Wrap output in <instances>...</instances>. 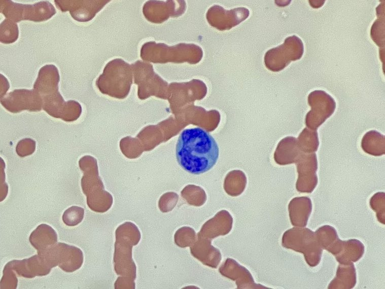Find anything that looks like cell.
I'll use <instances>...</instances> for the list:
<instances>
[{
  "instance_id": "14",
  "label": "cell",
  "mask_w": 385,
  "mask_h": 289,
  "mask_svg": "<svg viewBox=\"0 0 385 289\" xmlns=\"http://www.w3.org/2000/svg\"><path fill=\"white\" fill-rule=\"evenodd\" d=\"M175 2L174 1H167L166 3L155 1L147 2L144 5V15L148 20L156 23H162L170 16H179L184 12L186 4L177 7V3H174ZM184 3V2L183 3Z\"/></svg>"
},
{
  "instance_id": "6",
  "label": "cell",
  "mask_w": 385,
  "mask_h": 289,
  "mask_svg": "<svg viewBox=\"0 0 385 289\" xmlns=\"http://www.w3.org/2000/svg\"><path fill=\"white\" fill-rule=\"evenodd\" d=\"M131 66L122 59H114L105 66L96 81V85L103 93L112 95L113 89L126 84L130 86L132 80Z\"/></svg>"
},
{
  "instance_id": "22",
  "label": "cell",
  "mask_w": 385,
  "mask_h": 289,
  "mask_svg": "<svg viewBox=\"0 0 385 289\" xmlns=\"http://www.w3.org/2000/svg\"><path fill=\"white\" fill-rule=\"evenodd\" d=\"M371 208L376 212V216L379 221L381 222L380 214L384 216V193L377 192L370 199Z\"/></svg>"
},
{
  "instance_id": "8",
  "label": "cell",
  "mask_w": 385,
  "mask_h": 289,
  "mask_svg": "<svg viewBox=\"0 0 385 289\" xmlns=\"http://www.w3.org/2000/svg\"><path fill=\"white\" fill-rule=\"evenodd\" d=\"M308 103L311 110L306 115L305 124L309 129L317 130L333 113L336 103L331 95L320 90L309 94Z\"/></svg>"
},
{
  "instance_id": "11",
  "label": "cell",
  "mask_w": 385,
  "mask_h": 289,
  "mask_svg": "<svg viewBox=\"0 0 385 289\" xmlns=\"http://www.w3.org/2000/svg\"><path fill=\"white\" fill-rule=\"evenodd\" d=\"M298 178L296 184L298 191L310 193L318 183L317 171L318 161L315 153L301 152L297 164Z\"/></svg>"
},
{
  "instance_id": "10",
  "label": "cell",
  "mask_w": 385,
  "mask_h": 289,
  "mask_svg": "<svg viewBox=\"0 0 385 289\" xmlns=\"http://www.w3.org/2000/svg\"><path fill=\"white\" fill-rule=\"evenodd\" d=\"M110 1L55 0L57 8L61 12L69 11L72 17L79 22L92 20L96 14Z\"/></svg>"
},
{
  "instance_id": "19",
  "label": "cell",
  "mask_w": 385,
  "mask_h": 289,
  "mask_svg": "<svg viewBox=\"0 0 385 289\" xmlns=\"http://www.w3.org/2000/svg\"><path fill=\"white\" fill-rule=\"evenodd\" d=\"M300 149L304 153H314L318 148L319 141L317 130L304 128L298 137Z\"/></svg>"
},
{
  "instance_id": "17",
  "label": "cell",
  "mask_w": 385,
  "mask_h": 289,
  "mask_svg": "<svg viewBox=\"0 0 385 289\" xmlns=\"http://www.w3.org/2000/svg\"><path fill=\"white\" fill-rule=\"evenodd\" d=\"M361 147L368 154L376 156L382 155L385 153L384 136L376 131H370L363 137Z\"/></svg>"
},
{
  "instance_id": "15",
  "label": "cell",
  "mask_w": 385,
  "mask_h": 289,
  "mask_svg": "<svg viewBox=\"0 0 385 289\" xmlns=\"http://www.w3.org/2000/svg\"><path fill=\"white\" fill-rule=\"evenodd\" d=\"M57 240L56 232L50 226L45 224L39 226L29 237V241L38 250V254L55 245Z\"/></svg>"
},
{
  "instance_id": "1",
  "label": "cell",
  "mask_w": 385,
  "mask_h": 289,
  "mask_svg": "<svg viewBox=\"0 0 385 289\" xmlns=\"http://www.w3.org/2000/svg\"><path fill=\"white\" fill-rule=\"evenodd\" d=\"M176 155L179 164L187 172L200 174L211 170L219 156L217 143L200 127L187 129L178 138Z\"/></svg>"
},
{
  "instance_id": "9",
  "label": "cell",
  "mask_w": 385,
  "mask_h": 289,
  "mask_svg": "<svg viewBox=\"0 0 385 289\" xmlns=\"http://www.w3.org/2000/svg\"><path fill=\"white\" fill-rule=\"evenodd\" d=\"M2 105L12 113L23 110L39 111L42 108V100L34 89H15L1 98Z\"/></svg>"
},
{
  "instance_id": "23",
  "label": "cell",
  "mask_w": 385,
  "mask_h": 289,
  "mask_svg": "<svg viewBox=\"0 0 385 289\" xmlns=\"http://www.w3.org/2000/svg\"><path fill=\"white\" fill-rule=\"evenodd\" d=\"M35 142L29 138L19 141L16 146V152L21 157L32 154L35 150Z\"/></svg>"
},
{
  "instance_id": "4",
  "label": "cell",
  "mask_w": 385,
  "mask_h": 289,
  "mask_svg": "<svg viewBox=\"0 0 385 289\" xmlns=\"http://www.w3.org/2000/svg\"><path fill=\"white\" fill-rule=\"evenodd\" d=\"M0 12L7 19L15 22L28 20L42 22L50 19L56 13L53 5L48 1L32 5L22 4L10 0H1Z\"/></svg>"
},
{
  "instance_id": "21",
  "label": "cell",
  "mask_w": 385,
  "mask_h": 289,
  "mask_svg": "<svg viewBox=\"0 0 385 289\" xmlns=\"http://www.w3.org/2000/svg\"><path fill=\"white\" fill-rule=\"evenodd\" d=\"M84 209L77 206H72L63 213L62 219L63 222L68 226H75L80 223L83 219Z\"/></svg>"
},
{
  "instance_id": "12",
  "label": "cell",
  "mask_w": 385,
  "mask_h": 289,
  "mask_svg": "<svg viewBox=\"0 0 385 289\" xmlns=\"http://www.w3.org/2000/svg\"><path fill=\"white\" fill-rule=\"evenodd\" d=\"M249 15L245 8H238L226 10L218 5L212 6L206 13L208 23L220 30L229 29L245 20Z\"/></svg>"
},
{
  "instance_id": "3",
  "label": "cell",
  "mask_w": 385,
  "mask_h": 289,
  "mask_svg": "<svg viewBox=\"0 0 385 289\" xmlns=\"http://www.w3.org/2000/svg\"><path fill=\"white\" fill-rule=\"evenodd\" d=\"M202 55L201 48L192 44L180 43L168 46L163 43L150 42L144 44L141 50V58L153 63L186 61L195 64L201 60Z\"/></svg>"
},
{
  "instance_id": "7",
  "label": "cell",
  "mask_w": 385,
  "mask_h": 289,
  "mask_svg": "<svg viewBox=\"0 0 385 289\" xmlns=\"http://www.w3.org/2000/svg\"><path fill=\"white\" fill-rule=\"evenodd\" d=\"M41 255L52 267L58 265L68 272L80 268L83 261V252L80 249L60 242L46 250Z\"/></svg>"
},
{
  "instance_id": "16",
  "label": "cell",
  "mask_w": 385,
  "mask_h": 289,
  "mask_svg": "<svg viewBox=\"0 0 385 289\" xmlns=\"http://www.w3.org/2000/svg\"><path fill=\"white\" fill-rule=\"evenodd\" d=\"M356 283V275L354 264L340 265L338 266L336 277L330 282L328 288H351Z\"/></svg>"
},
{
  "instance_id": "5",
  "label": "cell",
  "mask_w": 385,
  "mask_h": 289,
  "mask_svg": "<svg viewBox=\"0 0 385 289\" xmlns=\"http://www.w3.org/2000/svg\"><path fill=\"white\" fill-rule=\"evenodd\" d=\"M303 51V44L301 39L294 35L289 37L282 45L269 50L266 53L264 57L265 66L272 71H279L291 61L300 59Z\"/></svg>"
},
{
  "instance_id": "2",
  "label": "cell",
  "mask_w": 385,
  "mask_h": 289,
  "mask_svg": "<svg viewBox=\"0 0 385 289\" xmlns=\"http://www.w3.org/2000/svg\"><path fill=\"white\" fill-rule=\"evenodd\" d=\"M58 70L53 65L42 67L34 83L33 89L42 100V108L49 115L65 121L77 120L82 113L81 105L77 101L65 102L58 91Z\"/></svg>"
},
{
  "instance_id": "18",
  "label": "cell",
  "mask_w": 385,
  "mask_h": 289,
  "mask_svg": "<svg viewBox=\"0 0 385 289\" xmlns=\"http://www.w3.org/2000/svg\"><path fill=\"white\" fill-rule=\"evenodd\" d=\"M290 206L295 210V219L292 221V224L305 227L311 212V200L306 197H297L291 201Z\"/></svg>"
},
{
  "instance_id": "20",
  "label": "cell",
  "mask_w": 385,
  "mask_h": 289,
  "mask_svg": "<svg viewBox=\"0 0 385 289\" xmlns=\"http://www.w3.org/2000/svg\"><path fill=\"white\" fill-rule=\"evenodd\" d=\"M0 31V41L4 44L13 43L19 36L17 24L9 19H5L1 22Z\"/></svg>"
},
{
  "instance_id": "13",
  "label": "cell",
  "mask_w": 385,
  "mask_h": 289,
  "mask_svg": "<svg viewBox=\"0 0 385 289\" xmlns=\"http://www.w3.org/2000/svg\"><path fill=\"white\" fill-rule=\"evenodd\" d=\"M298 242L292 247L302 253L307 263L311 267L317 266L321 260L322 249L318 243L316 233L308 228H293Z\"/></svg>"
}]
</instances>
